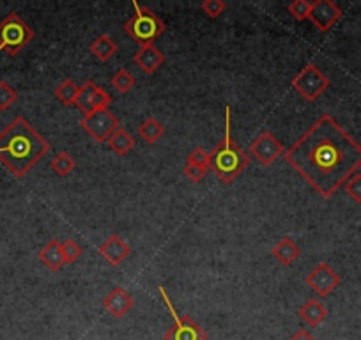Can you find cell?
<instances>
[{"label":"cell","mask_w":361,"mask_h":340,"mask_svg":"<svg viewBox=\"0 0 361 340\" xmlns=\"http://www.w3.org/2000/svg\"><path fill=\"white\" fill-rule=\"evenodd\" d=\"M188 163L209 168V152L202 147H195L188 156Z\"/></svg>","instance_id":"cell-31"},{"label":"cell","mask_w":361,"mask_h":340,"mask_svg":"<svg viewBox=\"0 0 361 340\" xmlns=\"http://www.w3.org/2000/svg\"><path fill=\"white\" fill-rule=\"evenodd\" d=\"M183 172H185V176L188 177L192 183H201V181L205 177V174H207V168L198 167V165H193V163H186Z\"/></svg>","instance_id":"cell-30"},{"label":"cell","mask_w":361,"mask_h":340,"mask_svg":"<svg viewBox=\"0 0 361 340\" xmlns=\"http://www.w3.org/2000/svg\"><path fill=\"white\" fill-rule=\"evenodd\" d=\"M284 152L285 149L284 145H281V142L278 141L273 133L268 132V129L259 133L257 138H255V141L252 142V145H250V154H252L259 163L264 165V167L273 165L275 161L284 154Z\"/></svg>","instance_id":"cell-9"},{"label":"cell","mask_w":361,"mask_h":340,"mask_svg":"<svg viewBox=\"0 0 361 340\" xmlns=\"http://www.w3.org/2000/svg\"><path fill=\"white\" fill-rule=\"evenodd\" d=\"M110 84L119 94H126V92H129L135 87V76L129 71H126V69H117L112 75V78H110Z\"/></svg>","instance_id":"cell-24"},{"label":"cell","mask_w":361,"mask_h":340,"mask_svg":"<svg viewBox=\"0 0 361 340\" xmlns=\"http://www.w3.org/2000/svg\"><path fill=\"white\" fill-rule=\"evenodd\" d=\"M271 256L284 266H293L301 256V250L290 238H281L271 250Z\"/></svg>","instance_id":"cell-17"},{"label":"cell","mask_w":361,"mask_h":340,"mask_svg":"<svg viewBox=\"0 0 361 340\" xmlns=\"http://www.w3.org/2000/svg\"><path fill=\"white\" fill-rule=\"evenodd\" d=\"M80 126L96 142H109L113 132L120 128L119 119L110 112V108H100V110H94V112L84 116V119L80 120Z\"/></svg>","instance_id":"cell-8"},{"label":"cell","mask_w":361,"mask_h":340,"mask_svg":"<svg viewBox=\"0 0 361 340\" xmlns=\"http://www.w3.org/2000/svg\"><path fill=\"white\" fill-rule=\"evenodd\" d=\"M62 247V253H64V259H66V265H73V262H77L78 259L82 257V247L77 243L75 240H66L60 243Z\"/></svg>","instance_id":"cell-27"},{"label":"cell","mask_w":361,"mask_h":340,"mask_svg":"<svg viewBox=\"0 0 361 340\" xmlns=\"http://www.w3.org/2000/svg\"><path fill=\"white\" fill-rule=\"evenodd\" d=\"M110 103H112V96H110L109 92L94 84L93 80H87L80 87L75 105L87 116V114L94 112V110H100V108H109Z\"/></svg>","instance_id":"cell-11"},{"label":"cell","mask_w":361,"mask_h":340,"mask_svg":"<svg viewBox=\"0 0 361 340\" xmlns=\"http://www.w3.org/2000/svg\"><path fill=\"white\" fill-rule=\"evenodd\" d=\"M163 125H161L160 120L154 119V117H147L140 125V128H138V135H140L147 144H156L161 136H163Z\"/></svg>","instance_id":"cell-22"},{"label":"cell","mask_w":361,"mask_h":340,"mask_svg":"<svg viewBox=\"0 0 361 340\" xmlns=\"http://www.w3.org/2000/svg\"><path fill=\"white\" fill-rule=\"evenodd\" d=\"M133 62H135L145 75H153V73L158 71V68L165 62V57L154 44H145V46H140L138 52L133 55Z\"/></svg>","instance_id":"cell-15"},{"label":"cell","mask_w":361,"mask_h":340,"mask_svg":"<svg viewBox=\"0 0 361 340\" xmlns=\"http://www.w3.org/2000/svg\"><path fill=\"white\" fill-rule=\"evenodd\" d=\"M133 8H135V12L124 24L126 34L137 43H140V46L153 44L163 34L165 24L153 9L138 6V2H133Z\"/></svg>","instance_id":"cell-4"},{"label":"cell","mask_w":361,"mask_h":340,"mask_svg":"<svg viewBox=\"0 0 361 340\" xmlns=\"http://www.w3.org/2000/svg\"><path fill=\"white\" fill-rule=\"evenodd\" d=\"M250 156L232 141V108H225L223 141L209 152V168L223 184H230L245 172Z\"/></svg>","instance_id":"cell-3"},{"label":"cell","mask_w":361,"mask_h":340,"mask_svg":"<svg viewBox=\"0 0 361 340\" xmlns=\"http://www.w3.org/2000/svg\"><path fill=\"white\" fill-rule=\"evenodd\" d=\"M107 144L110 145V149H112L115 154H119V156H124V154H128V152L135 147V138H133L131 133H129L128 129L117 128L115 132H113V135L109 138Z\"/></svg>","instance_id":"cell-20"},{"label":"cell","mask_w":361,"mask_h":340,"mask_svg":"<svg viewBox=\"0 0 361 340\" xmlns=\"http://www.w3.org/2000/svg\"><path fill=\"white\" fill-rule=\"evenodd\" d=\"M78 92H80V85H77L71 78H68V80L60 82V84L57 85L53 94H55V98L62 105H66V107H73V105L77 103Z\"/></svg>","instance_id":"cell-21"},{"label":"cell","mask_w":361,"mask_h":340,"mask_svg":"<svg viewBox=\"0 0 361 340\" xmlns=\"http://www.w3.org/2000/svg\"><path fill=\"white\" fill-rule=\"evenodd\" d=\"M50 167L53 168V172H55L57 176L66 177V176H69L73 170H75V167H77V161H75V158H73L69 152L62 151V152H59V154H57L52 161H50Z\"/></svg>","instance_id":"cell-23"},{"label":"cell","mask_w":361,"mask_h":340,"mask_svg":"<svg viewBox=\"0 0 361 340\" xmlns=\"http://www.w3.org/2000/svg\"><path fill=\"white\" fill-rule=\"evenodd\" d=\"M98 252H100V256L107 262H110L112 266H119L120 262H124L128 259L129 253H131V249H129V244L119 234H112L109 240L100 244Z\"/></svg>","instance_id":"cell-13"},{"label":"cell","mask_w":361,"mask_h":340,"mask_svg":"<svg viewBox=\"0 0 361 340\" xmlns=\"http://www.w3.org/2000/svg\"><path fill=\"white\" fill-rule=\"evenodd\" d=\"M158 291H160L165 305H167V308H169L170 314H172L174 317V324L167 330V332H165L163 335L165 340H207V333H205L204 330H202L201 326L192 319V317L179 316V314H177L172 301H170L169 294H167V291H165L163 287H160Z\"/></svg>","instance_id":"cell-6"},{"label":"cell","mask_w":361,"mask_h":340,"mask_svg":"<svg viewBox=\"0 0 361 340\" xmlns=\"http://www.w3.org/2000/svg\"><path fill=\"white\" fill-rule=\"evenodd\" d=\"M310 21L321 30L328 33L342 18V9L331 0H315L312 2V11H310Z\"/></svg>","instance_id":"cell-12"},{"label":"cell","mask_w":361,"mask_h":340,"mask_svg":"<svg viewBox=\"0 0 361 340\" xmlns=\"http://www.w3.org/2000/svg\"><path fill=\"white\" fill-rule=\"evenodd\" d=\"M201 9L204 11V15L211 20H216L220 15H223V11L227 9V4L223 0H204L201 4Z\"/></svg>","instance_id":"cell-28"},{"label":"cell","mask_w":361,"mask_h":340,"mask_svg":"<svg viewBox=\"0 0 361 340\" xmlns=\"http://www.w3.org/2000/svg\"><path fill=\"white\" fill-rule=\"evenodd\" d=\"M50 151L48 141L18 116L0 133V163L15 177L21 179Z\"/></svg>","instance_id":"cell-2"},{"label":"cell","mask_w":361,"mask_h":340,"mask_svg":"<svg viewBox=\"0 0 361 340\" xmlns=\"http://www.w3.org/2000/svg\"><path fill=\"white\" fill-rule=\"evenodd\" d=\"M89 50H91V53H93L100 62H107V60H110L115 55L117 43L112 37L107 36V34H101V36H98L96 39L91 43Z\"/></svg>","instance_id":"cell-19"},{"label":"cell","mask_w":361,"mask_h":340,"mask_svg":"<svg viewBox=\"0 0 361 340\" xmlns=\"http://www.w3.org/2000/svg\"><path fill=\"white\" fill-rule=\"evenodd\" d=\"M34 39V30L20 18V15L11 12L0 21V52L17 55Z\"/></svg>","instance_id":"cell-5"},{"label":"cell","mask_w":361,"mask_h":340,"mask_svg":"<svg viewBox=\"0 0 361 340\" xmlns=\"http://www.w3.org/2000/svg\"><path fill=\"white\" fill-rule=\"evenodd\" d=\"M284 158L315 192L329 199L361 167V145L329 114H322L285 149Z\"/></svg>","instance_id":"cell-1"},{"label":"cell","mask_w":361,"mask_h":340,"mask_svg":"<svg viewBox=\"0 0 361 340\" xmlns=\"http://www.w3.org/2000/svg\"><path fill=\"white\" fill-rule=\"evenodd\" d=\"M103 307L110 316L120 319V317H124L131 310L133 298L124 287H115L104 296Z\"/></svg>","instance_id":"cell-14"},{"label":"cell","mask_w":361,"mask_h":340,"mask_svg":"<svg viewBox=\"0 0 361 340\" xmlns=\"http://www.w3.org/2000/svg\"><path fill=\"white\" fill-rule=\"evenodd\" d=\"M287 11H289L290 17L296 21H303L310 17V11H312V2H306V0H294L287 6Z\"/></svg>","instance_id":"cell-25"},{"label":"cell","mask_w":361,"mask_h":340,"mask_svg":"<svg viewBox=\"0 0 361 340\" xmlns=\"http://www.w3.org/2000/svg\"><path fill=\"white\" fill-rule=\"evenodd\" d=\"M18 94L17 91L8 84V82H0V112H6L12 105L17 103Z\"/></svg>","instance_id":"cell-26"},{"label":"cell","mask_w":361,"mask_h":340,"mask_svg":"<svg viewBox=\"0 0 361 340\" xmlns=\"http://www.w3.org/2000/svg\"><path fill=\"white\" fill-rule=\"evenodd\" d=\"M297 314H299L301 319L305 321L308 326H319V324H321L322 321H326V317H328V308L319 300L312 298V300H308L299 308V312Z\"/></svg>","instance_id":"cell-18"},{"label":"cell","mask_w":361,"mask_h":340,"mask_svg":"<svg viewBox=\"0 0 361 340\" xmlns=\"http://www.w3.org/2000/svg\"><path fill=\"white\" fill-rule=\"evenodd\" d=\"M305 282L315 294H319L321 298H326L340 285L342 278L328 262H321V265L315 266V268L306 275Z\"/></svg>","instance_id":"cell-10"},{"label":"cell","mask_w":361,"mask_h":340,"mask_svg":"<svg viewBox=\"0 0 361 340\" xmlns=\"http://www.w3.org/2000/svg\"><path fill=\"white\" fill-rule=\"evenodd\" d=\"M289 340H317V339H315V337H313L312 333H308V332H306V330L301 328V330H297V332L294 333V335L290 337Z\"/></svg>","instance_id":"cell-32"},{"label":"cell","mask_w":361,"mask_h":340,"mask_svg":"<svg viewBox=\"0 0 361 340\" xmlns=\"http://www.w3.org/2000/svg\"><path fill=\"white\" fill-rule=\"evenodd\" d=\"M37 257H39L41 262H43L50 271H59V269L66 265L62 247H60V241L57 240H52L44 244L43 250H41Z\"/></svg>","instance_id":"cell-16"},{"label":"cell","mask_w":361,"mask_h":340,"mask_svg":"<svg viewBox=\"0 0 361 340\" xmlns=\"http://www.w3.org/2000/svg\"><path fill=\"white\" fill-rule=\"evenodd\" d=\"M345 193L351 197V199L356 202V204H361V174L356 172L354 176H351L349 179L345 181L344 184Z\"/></svg>","instance_id":"cell-29"},{"label":"cell","mask_w":361,"mask_h":340,"mask_svg":"<svg viewBox=\"0 0 361 340\" xmlns=\"http://www.w3.org/2000/svg\"><path fill=\"white\" fill-rule=\"evenodd\" d=\"M290 85L306 101H315L329 87V78L313 62H308L305 68L294 76Z\"/></svg>","instance_id":"cell-7"}]
</instances>
